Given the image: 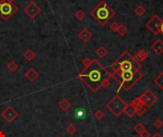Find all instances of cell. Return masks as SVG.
<instances>
[{
  "label": "cell",
  "mask_w": 163,
  "mask_h": 137,
  "mask_svg": "<svg viewBox=\"0 0 163 137\" xmlns=\"http://www.w3.org/2000/svg\"><path fill=\"white\" fill-rule=\"evenodd\" d=\"M78 78L91 90L96 93L110 86L112 74L98 60L93 59L92 64L78 74Z\"/></svg>",
  "instance_id": "1"
},
{
  "label": "cell",
  "mask_w": 163,
  "mask_h": 137,
  "mask_svg": "<svg viewBox=\"0 0 163 137\" xmlns=\"http://www.w3.org/2000/svg\"><path fill=\"white\" fill-rule=\"evenodd\" d=\"M111 68L114 71V72L139 71L141 68V64L137 62L134 56H133L128 51H125L112 64Z\"/></svg>",
  "instance_id": "2"
},
{
  "label": "cell",
  "mask_w": 163,
  "mask_h": 137,
  "mask_svg": "<svg viewBox=\"0 0 163 137\" xmlns=\"http://www.w3.org/2000/svg\"><path fill=\"white\" fill-rule=\"evenodd\" d=\"M90 15L100 26H105L115 15V12L104 0H100L94 9L90 12Z\"/></svg>",
  "instance_id": "3"
},
{
  "label": "cell",
  "mask_w": 163,
  "mask_h": 137,
  "mask_svg": "<svg viewBox=\"0 0 163 137\" xmlns=\"http://www.w3.org/2000/svg\"><path fill=\"white\" fill-rule=\"evenodd\" d=\"M121 84L118 88V91L121 88H124L125 90H129L142 78V74L139 71H129L119 72Z\"/></svg>",
  "instance_id": "4"
},
{
  "label": "cell",
  "mask_w": 163,
  "mask_h": 137,
  "mask_svg": "<svg viewBox=\"0 0 163 137\" xmlns=\"http://www.w3.org/2000/svg\"><path fill=\"white\" fill-rule=\"evenodd\" d=\"M127 106V103L122 99L118 95L113 97L110 101L107 104V109H109V111L112 112L115 116L118 117L124 112V109Z\"/></svg>",
  "instance_id": "5"
},
{
  "label": "cell",
  "mask_w": 163,
  "mask_h": 137,
  "mask_svg": "<svg viewBox=\"0 0 163 137\" xmlns=\"http://www.w3.org/2000/svg\"><path fill=\"white\" fill-rule=\"evenodd\" d=\"M18 11V6L13 2L0 0V17L4 21H9L12 16Z\"/></svg>",
  "instance_id": "6"
},
{
  "label": "cell",
  "mask_w": 163,
  "mask_h": 137,
  "mask_svg": "<svg viewBox=\"0 0 163 137\" xmlns=\"http://www.w3.org/2000/svg\"><path fill=\"white\" fill-rule=\"evenodd\" d=\"M163 19L158 15H153L150 19L146 22V28L151 31L153 34H158L160 33V27Z\"/></svg>",
  "instance_id": "7"
},
{
  "label": "cell",
  "mask_w": 163,
  "mask_h": 137,
  "mask_svg": "<svg viewBox=\"0 0 163 137\" xmlns=\"http://www.w3.org/2000/svg\"><path fill=\"white\" fill-rule=\"evenodd\" d=\"M23 12L29 18L34 19V18H36L39 15L40 12H41V9H40V7L34 1V0H31V1L24 7Z\"/></svg>",
  "instance_id": "8"
},
{
  "label": "cell",
  "mask_w": 163,
  "mask_h": 137,
  "mask_svg": "<svg viewBox=\"0 0 163 137\" xmlns=\"http://www.w3.org/2000/svg\"><path fill=\"white\" fill-rule=\"evenodd\" d=\"M1 114H2V117L4 118V119L9 123H12L13 120H15V118H17V116H18V112L11 106L7 107L2 111Z\"/></svg>",
  "instance_id": "9"
},
{
  "label": "cell",
  "mask_w": 163,
  "mask_h": 137,
  "mask_svg": "<svg viewBox=\"0 0 163 137\" xmlns=\"http://www.w3.org/2000/svg\"><path fill=\"white\" fill-rule=\"evenodd\" d=\"M144 94H145V96L147 97V102H146V104H145V106L147 107V109L151 108L152 106H153V105L156 103L157 96H156V94L153 93L152 90H148L145 91Z\"/></svg>",
  "instance_id": "10"
},
{
  "label": "cell",
  "mask_w": 163,
  "mask_h": 137,
  "mask_svg": "<svg viewBox=\"0 0 163 137\" xmlns=\"http://www.w3.org/2000/svg\"><path fill=\"white\" fill-rule=\"evenodd\" d=\"M77 36H78V38L82 41L83 43H88L89 41L92 39V37H93V34H92V31H91L89 29H87V28H84V29H82L81 30L79 33H78V34H77Z\"/></svg>",
  "instance_id": "11"
},
{
  "label": "cell",
  "mask_w": 163,
  "mask_h": 137,
  "mask_svg": "<svg viewBox=\"0 0 163 137\" xmlns=\"http://www.w3.org/2000/svg\"><path fill=\"white\" fill-rule=\"evenodd\" d=\"M151 49L156 55L160 56L161 54H163V41L160 39H157L156 42H153L152 44Z\"/></svg>",
  "instance_id": "12"
},
{
  "label": "cell",
  "mask_w": 163,
  "mask_h": 137,
  "mask_svg": "<svg viewBox=\"0 0 163 137\" xmlns=\"http://www.w3.org/2000/svg\"><path fill=\"white\" fill-rule=\"evenodd\" d=\"M25 77H26V79L29 80L30 82H34L39 77V74L35 68H30L29 70L25 72Z\"/></svg>",
  "instance_id": "13"
},
{
  "label": "cell",
  "mask_w": 163,
  "mask_h": 137,
  "mask_svg": "<svg viewBox=\"0 0 163 137\" xmlns=\"http://www.w3.org/2000/svg\"><path fill=\"white\" fill-rule=\"evenodd\" d=\"M149 57V53L148 52L146 51V50H139V51L135 53V55H134V58L137 59V62H142V61H145L146 59Z\"/></svg>",
  "instance_id": "14"
},
{
  "label": "cell",
  "mask_w": 163,
  "mask_h": 137,
  "mask_svg": "<svg viewBox=\"0 0 163 137\" xmlns=\"http://www.w3.org/2000/svg\"><path fill=\"white\" fill-rule=\"evenodd\" d=\"M58 106H59V108H60L61 111H69V109H71L72 104H71V102L69 101V100L66 99V98H64V99H62L61 101L59 102V104H58Z\"/></svg>",
  "instance_id": "15"
},
{
  "label": "cell",
  "mask_w": 163,
  "mask_h": 137,
  "mask_svg": "<svg viewBox=\"0 0 163 137\" xmlns=\"http://www.w3.org/2000/svg\"><path fill=\"white\" fill-rule=\"evenodd\" d=\"M124 112L127 116L134 117V114H137V109H135L132 104H127V106L124 109Z\"/></svg>",
  "instance_id": "16"
},
{
  "label": "cell",
  "mask_w": 163,
  "mask_h": 137,
  "mask_svg": "<svg viewBox=\"0 0 163 137\" xmlns=\"http://www.w3.org/2000/svg\"><path fill=\"white\" fill-rule=\"evenodd\" d=\"M96 53L99 58H105L108 54V50L104 46H99L96 50Z\"/></svg>",
  "instance_id": "17"
},
{
  "label": "cell",
  "mask_w": 163,
  "mask_h": 137,
  "mask_svg": "<svg viewBox=\"0 0 163 137\" xmlns=\"http://www.w3.org/2000/svg\"><path fill=\"white\" fill-rule=\"evenodd\" d=\"M23 56H24V58H25V60H26V61L31 62V61H33L34 59L35 58V52L33 51V50L28 49V50H26V51H25Z\"/></svg>",
  "instance_id": "18"
},
{
  "label": "cell",
  "mask_w": 163,
  "mask_h": 137,
  "mask_svg": "<svg viewBox=\"0 0 163 137\" xmlns=\"http://www.w3.org/2000/svg\"><path fill=\"white\" fill-rule=\"evenodd\" d=\"M18 67H19V65H18L17 62L15 60H11L6 65V68H8V71H10L11 72H15V71H17Z\"/></svg>",
  "instance_id": "19"
},
{
  "label": "cell",
  "mask_w": 163,
  "mask_h": 137,
  "mask_svg": "<svg viewBox=\"0 0 163 137\" xmlns=\"http://www.w3.org/2000/svg\"><path fill=\"white\" fill-rule=\"evenodd\" d=\"M153 83H155L160 90H163V71L160 72V74L153 79Z\"/></svg>",
  "instance_id": "20"
},
{
  "label": "cell",
  "mask_w": 163,
  "mask_h": 137,
  "mask_svg": "<svg viewBox=\"0 0 163 137\" xmlns=\"http://www.w3.org/2000/svg\"><path fill=\"white\" fill-rule=\"evenodd\" d=\"M134 13L137 16H143L146 13V8L143 5H138L134 8Z\"/></svg>",
  "instance_id": "21"
},
{
  "label": "cell",
  "mask_w": 163,
  "mask_h": 137,
  "mask_svg": "<svg viewBox=\"0 0 163 137\" xmlns=\"http://www.w3.org/2000/svg\"><path fill=\"white\" fill-rule=\"evenodd\" d=\"M128 31H129L128 27L124 24H121V25H119L118 30H117V34H118L120 36H124L125 34H128Z\"/></svg>",
  "instance_id": "22"
},
{
  "label": "cell",
  "mask_w": 163,
  "mask_h": 137,
  "mask_svg": "<svg viewBox=\"0 0 163 137\" xmlns=\"http://www.w3.org/2000/svg\"><path fill=\"white\" fill-rule=\"evenodd\" d=\"M134 130H135V132H137V134L140 135L144 130H146V128H145L144 125L141 124V123H137V124L134 126Z\"/></svg>",
  "instance_id": "23"
},
{
  "label": "cell",
  "mask_w": 163,
  "mask_h": 137,
  "mask_svg": "<svg viewBox=\"0 0 163 137\" xmlns=\"http://www.w3.org/2000/svg\"><path fill=\"white\" fill-rule=\"evenodd\" d=\"M75 18L77 20H79V21H82V20H84L85 19V17H86V13H85V12L84 11H82V10H78L77 12H76L75 13Z\"/></svg>",
  "instance_id": "24"
},
{
  "label": "cell",
  "mask_w": 163,
  "mask_h": 137,
  "mask_svg": "<svg viewBox=\"0 0 163 137\" xmlns=\"http://www.w3.org/2000/svg\"><path fill=\"white\" fill-rule=\"evenodd\" d=\"M131 104H132L135 109H138V108H140L141 106H143V103H142L141 100H140V98H139V97L134 98V99L133 100V102L131 103Z\"/></svg>",
  "instance_id": "25"
},
{
  "label": "cell",
  "mask_w": 163,
  "mask_h": 137,
  "mask_svg": "<svg viewBox=\"0 0 163 137\" xmlns=\"http://www.w3.org/2000/svg\"><path fill=\"white\" fill-rule=\"evenodd\" d=\"M66 131H67V133H69L71 135L75 134L76 132V127L74 124H70L69 126L66 128Z\"/></svg>",
  "instance_id": "26"
},
{
  "label": "cell",
  "mask_w": 163,
  "mask_h": 137,
  "mask_svg": "<svg viewBox=\"0 0 163 137\" xmlns=\"http://www.w3.org/2000/svg\"><path fill=\"white\" fill-rule=\"evenodd\" d=\"M153 124L156 129H160V128L163 127V121L160 118H156V119H155V121L153 122Z\"/></svg>",
  "instance_id": "27"
},
{
  "label": "cell",
  "mask_w": 163,
  "mask_h": 137,
  "mask_svg": "<svg viewBox=\"0 0 163 137\" xmlns=\"http://www.w3.org/2000/svg\"><path fill=\"white\" fill-rule=\"evenodd\" d=\"M104 116H105V113H104V111H101V109H97V111L94 112V117H96V119H98V120L103 119Z\"/></svg>",
  "instance_id": "28"
},
{
  "label": "cell",
  "mask_w": 163,
  "mask_h": 137,
  "mask_svg": "<svg viewBox=\"0 0 163 137\" xmlns=\"http://www.w3.org/2000/svg\"><path fill=\"white\" fill-rule=\"evenodd\" d=\"M118 28H119V24L116 21L112 22L110 24V29H111L112 31H114V33H117V30H118Z\"/></svg>",
  "instance_id": "29"
},
{
  "label": "cell",
  "mask_w": 163,
  "mask_h": 137,
  "mask_svg": "<svg viewBox=\"0 0 163 137\" xmlns=\"http://www.w3.org/2000/svg\"><path fill=\"white\" fill-rule=\"evenodd\" d=\"M146 111H147V107L145 106V105H143V106H141L140 108L137 109V114L138 116H142L143 114L146 112Z\"/></svg>",
  "instance_id": "30"
},
{
  "label": "cell",
  "mask_w": 163,
  "mask_h": 137,
  "mask_svg": "<svg viewBox=\"0 0 163 137\" xmlns=\"http://www.w3.org/2000/svg\"><path fill=\"white\" fill-rule=\"evenodd\" d=\"M92 61H93V60H91V59L88 58V57L83 58V60H82V65H83L84 68H87L91 65V64H92Z\"/></svg>",
  "instance_id": "31"
},
{
  "label": "cell",
  "mask_w": 163,
  "mask_h": 137,
  "mask_svg": "<svg viewBox=\"0 0 163 137\" xmlns=\"http://www.w3.org/2000/svg\"><path fill=\"white\" fill-rule=\"evenodd\" d=\"M140 136H141V137H151L152 135H151V133L148 130H144L142 133L140 134Z\"/></svg>",
  "instance_id": "32"
},
{
  "label": "cell",
  "mask_w": 163,
  "mask_h": 137,
  "mask_svg": "<svg viewBox=\"0 0 163 137\" xmlns=\"http://www.w3.org/2000/svg\"><path fill=\"white\" fill-rule=\"evenodd\" d=\"M151 137H163L162 134H160L159 132H156V133H153Z\"/></svg>",
  "instance_id": "33"
},
{
  "label": "cell",
  "mask_w": 163,
  "mask_h": 137,
  "mask_svg": "<svg viewBox=\"0 0 163 137\" xmlns=\"http://www.w3.org/2000/svg\"><path fill=\"white\" fill-rule=\"evenodd\" d=\"M159 34H161L163 35V21H162V24H161V27H160V33Z\"/></svg>",
  "instance_id": "34"
},
{
  "label": "cell",
  "mask_w": 163,
  "mask_h": 137,
  "mask_svg": "<svg viewBox=\"0 0 163 137\" xmlns=\"http://www.w3.org/2000/svg\"><path fill=\"white\" fill-rule=\"evenodd\" d=\"M0 137H5V134H4V132L0 130Z\"/></svg>",
  "instance_id": "35"
},
{
  "label": "cell",
  "mask_w": 163,
  "mask_h": 137,
  "mask_svg": "<svg viewBox=\"0 0 163 137\" xmlns=\"http://www.w3.org/2000/svg\"><path fill=\"white\" fill-rule=\"evenodd\" d=\"M1 1H8V2H13V0H1Z\"/></svg>",
  "instance_id": "36"
},
{
  "label": "cell",
  "mask_w": 163,
  "mask_h": 137,
  "mask_svg": "<svg viewBox=\"0 0 163 137\" xmlns=\"http://www.w3.org/2000/svg\"><path fill=\"white\" fill-rule=\"evenodd\" d=\"M57 137H62V136H57Z\"/></svg>",
  "instance_id": "37"
}]
</instances>
